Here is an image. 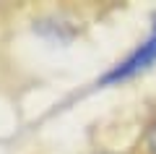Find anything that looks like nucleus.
I'll list each match as a JSON object with an SVG mask.
<instances>
[{"label": "nucleus", "mask_w": 156, "mask_h": 154, "mask_svg": "<svg viewBox=\"0 0 156 154\" xmlns=\"http://www.w3.org/2000/svg\"><path fill=\"white\" fill-rule=\"evenodd\" d=\"M151 152L156 154V123H154V128H151Z\"/></svg>", "instance_id": "obj_2"}, {"label": "nucleus", "mask_w": 156, "mask_h": 154, "mask_svg": "<svg viewBox=\"0 0 156 154\" xmlns=\"http://www.w3.org/2000/svg\"><path fill=\"white\" fill-rule=\"evenodd\" d=\"M154 60H156V32H151V37L143 44H138L125 60H120L112 71H107L101 76V84H117V81H125V78H133L148 66H154Z\"/></svg>", "instance_id": "obj_1"}]
</instances>
